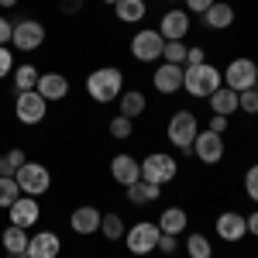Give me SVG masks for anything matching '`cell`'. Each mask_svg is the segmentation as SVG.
<instances>
[{"label": "cell", "instance_id": "cell-4", "mask_svg": "<svg viewBox=\"0 0 258 258\" xmlns=\"http://www.w3.org/2000/svg\"><path fill=\"white\" fill-rule=\"evenodd\" d=\"M159 238H162V231H159V224L155 220H138L135 227H127L124 231V248L131 251V255H152V251H159Z\"/></svg>", "mask_w": 258, "mask_h": 258}, {"label": "cell", "instance_id": "cell-13", "mask_svg": "<svg viewBox=\"0 0 258 258\" xmlns=\"http://www.w3.org/2000/svg\"><path fill=\"white\" fill-rule=\"evenodd\" d=\"M214 227H217V238L227 241V244H238V241L248 234V220H244V214H238V210H224V214L214 220Z\"/></svg>", "mask_w": 258, "mask_h": 258}, {"label": "cell", "instance_id": "cell-12", "mask_svg": "<svg viewBox=\"0 0 258 258\" xmlns=\"http://www.w3.org/2000/svg\"><path fill=\"white\" fill-rule=\"evenodd\" d=\"M224 135H217V131H200L197 141H193V155H197L203 165H217L220 159H224Z\"/></svg>", "mask_w": 258, "mask_h": 258}, {"label": "cell", "instance_id": "cell-8", "mask_svg": "<svg viewBox=\"0 0 258 258\" xmlns=\"http://www.w3.org/2000/svg\"><path fill=\"white\" fill-rule=\"evenodd\" d=\"M45 114H48V100L41 97L38 90H24V93H18V97H14V117H18L24 127L41 124V120H45Z\"/></svg>", "mask_w": 258, "mask_h": 258}, {"label": "cell", "instance_id": "cell-36", "mask_svg": "<svg viewBox=\"0 0 258 258\" xmlns=\"http://www.w3.org/2000/svg\"><path fill=\"white\" fill-rule=\"evenodd\" d=\"M200 62H207V48H200V45H193V48L186 52V66H200Z\"/></svg>", "mask_w": 258, "mask_h": 258}, {"label": "cell", "instance_id": "cell-34", "mask_svg": "<svg viewBox=\"0 0 258 258\" xmlns=\"http://www.w3.org/2000/svg\"><path fill=\"white\" fill-rule=\"evenodd\" d=\"M244 193H248V200L258 203V162L248 165V172H244Z\"/></svg>", "mask_w": 258, "mask_h": 258}, {"label": "cell", "instance_id": "cell-19", "mask_svg": "<svg viewBox=\"0 0 258 258\" xmlns=\"http://www.w3.org/2000/svg\"><path fill=\"white\" fill-rule=\"evenodd\" d=\"M110 176L117 179L120 186H131V182L141 179V162L135 155H127V152H120V155L110 159Z\"/></svg>", "mask_w": 258, "mask_h": 258}, {"label": "cell", "instance_id": "cell-18", "mask_svg": "<svg viewBox=\"0 0 258 258\" xmlns=\"http://www.w3.org/2000/svg\"><path fill=\"white\" fill-rule=\"evenodd\" d=\"M35 90H38L48 103H59V100L69 97V76H62V73H41Z\"/></svg>", "mask_w": 258, "mask_h": 258}, {"label": "cell", "instance_id": "cell-47", "mask_svg": "<svg viewBox=\"0 0 258 258\" xmlns=\"http://www.w3.org/2000/svg\"><path fill=\"white\" fill-rule=\"evenodd\" d=\"M103 4H117V0H103Z\"/></svg>", "mask_w": 258, "mask_h": 258}, {"label": "cell", "instance_id": "cell-23", "mask_svg": "<svg viewBox=\"0 0 258 258\" xmlns=\"http://www.w3.org/2000/svg\"><path fill=\"white\" fill-rule=\"evenodd\" d=\"M114 14L120 24H138L148 14V0H117L114 4Z\"/></svg>", "mask_w": 258, "mask_h": 258}, {"label": "cell", "instance_id": "cell-9", "mask_svg": "<svg viewBox=\"0 0 258 258\" xmlns=\"http://www.w3.org/2000/svg\"><path fill=\"white\" fill-rule=\"evenodd\" d=\"M14 179H18L24 197H41V193H48V186H52V172H48L41 162H24L18 172H14Z\"/></svg>", "mask_w": 258, "mask_h": 258}, {"label": "cell", "instance_id": "cell-20", "mask_svg": "<svg viewBox=\"0 0 258 258\" xmlns=\"http://www.w3.org/2000/svg\"><path fill=\"white\" fill-rule=\"evenodd\" d=\"M200 18H203V24H207L210 31H227V28L234 24V7H231L227 0H214Z\"/></svg>", "mask_w": 258, "mask_h": 258}, {"label": "cell", "instance_id": "cell-27", "mask_svg": "<svg viewBox=\"0 0 258 258\" xmlns=\"http://www.w3.org/2000/svg\"><path fill=\"white\" fill-rule=\"evenodd\" d=\"M38 69L31 66V62H24V66H14V73H11V80H14V90L24 93V90H35L38 86Z\"/></svg>", "mask_w": 258, "mask_h": 258}, {"label": "cell", "instance_id": "cell-37", "mask_svg": "<svg viewBox=\"0 0 258 258\" xmlns=\"http://www.w3.org/2000/svg\"><path fill=\"white\" fill-rule=\"evenodd\" d=\"M176 248H179V241L172 238V234H162V238H159V251H162V255H172Z\"/></svg>", "mask_w": 258, "mask_h": 258}, {"label": "cell", "instance_id": "cell-30", "mask_svg": "<svg viewBox=\"0 0 258 258\" xmlns=\"http://www.w3.org/2000/svg\"><path fill=\"white\" fill-rule=\"evenodd\" d=\"M18 197H21L18 179H14V176H0V210H7Z\"/></svg>", "mask_w": 258, "mask_h": 258}, {"label": "cell", "instance_id": "cell-26", "mask_svg": "<svg viewBox=\"0 0 258 258\" xmlns=\"http://www.w3.org/2000/svg\"><path fill=\"white\" fill-rule=\"evenodd\" d=\"M117 103H120V117H141L145 114V107H148V100H145V93L141 90H124L117 97Z\"/></svg>", "mask_w": 258, "mask_h": 258}, {"label": "cell", "instance_id": "cell-39", "mask_svg": "<svg viewBox=\"0 0 258 258\" xmlns=\"http://www.w3.org/2000/svg\"><path fill=\"white\" fill-rule=\"evenodd\" d=\"M11 31H14V21H7L0 14V45H11Z\"/></svg>", "mask_w": 258, "mask_h": 258}, {"label": "cell", "instance_id": "cell-24", "mask_svg": "<svg viewBox=\"0 0 258 258\" xmlns=\"http://www.w3.org/2000/svg\"><path fill=\"white\" fill-rule=\"evenodd\" d=\"M210 110L214 114H220V117H231V114H238V93L234 90H227V86H220V90H214L210 93Z\"/></svg>", "mask_w": 258, "mask_h": 258}, {"label": "cell", "instance_id": "cell-1", "mask_svg": "<svg viewBox=\"0 0 258 258\" xmlns=\"http://www.w3.org/2000/svg\"><path fill=\"white\" fill-rule=\"evenodd\" d=\"M86 93L97 103H117V97L124 93V73L117 66H100L86 76Z\"/></svg>", "mask_w": 258, "mask_h": 258}, {"label": "cell", "instance_id": "cell-43", "mask_svg": "<svg viewBox=\"0 0 258 258\" xmlns=\"http://www.w3.org/2000/svg\"><path fill=\"white\" fill-rule=\"evenodd\" d=\"M59 7H62V14H76V11H83V0H62Z\"/></svg>", "mask_w": 258, "mask_h": 258}, {"label": "cell", "instance_id": "cell-35", "mask_svg": "<svg viewBox=\"0 0 258 258\" xmlns=\"http://www.w3.org/2000/svg\"><path fill=\"white\" fill-rule=\"evenodd\" d=\"M11 73H14V48L0 45V80H4V76H11Z\"/></svg>", "mask_w": 258, "mask_h": 258}, {"label": "cell", "instance_id": "cell-28", "mask_svg": "<svg viewBox=\"0 0 258 258\" xmlns=\"http://www.w3.org/2000/svg\"><path fill=\"white\" fill-rule=\"evenodd\" d=\"M124 220H120V214H103L100 217V234L107 241H124Z\"/></svg>", "mask_w": 258, "mask_h": 258}, {"label": "cell", "instance_id": "cell-5", "mask_svg": "<svg viewBox=\"0 0 258 258\" xmlns=\"http://www.w3.org/2000/svg\"><path fill=\"white\" fill-rule=\"evenodd\" d=\"M179 176V162L169 152H152L141 159V179L145 182H155V186H169Z\"/></svg>", "mask_w": 258, "mask_h": 258}, {"label": "cell", "instance_id": "cell-40", "mask_svg": "<svg viewBox=\"0 0 258 258\" xmlns=\"http://www.w3.org/2000/svg\"><path fill=\"white\" fill-rule=\"evenodd\" d=\"M207 131H217V135H224V131H227V117L214 114V117H210V124H207Z\"/></svg>", "mask_w": 258, "mask_h": 258}, {"label": "cell", "instance_id": "cell-45", "mask_svg": "<svg viewBox=\"0 0 258 258\" xmlns=\"http://www.w3.org/2000/svg\"><path fill=\"white\" fill-rule=\"evenodd\" d=\"M0 7H18V0H0Z\"/></svg>", "mask_w": 258, "mask_h": 258}, {"label": "cell", "instance_id": "cell-10", "mask_svg": "<svg viewBox=\"0 0 258 258\" xmlns=\"http://www.w3.org/2000/svg\"><path fill=\"white\" fill-rule=\"evenodd\" d=\"M162 48H165V38L159 35V28H141L131 38V55L138 62H159Z\"/></svg>", "mask_w": 258, "mask_h": 258}, {"label": "cell", "instance_id": "cell-6", "mask_svg": "<svg viewBox=\"0 0 258 258\" xmlns=\"http://www.w3.org/2000/svg\"><path fill=\"white\" fill-rule=\"evenodd\" d=\"M45 38H48V31H45V24L35 18H21L14 21V31H11V45L18 48V52H38L41 45H45Z\"/></svg>", "mask_w": 258, "mask_h": 258}, {"label": "cell", "instance_id": "cell-22", "mask_svg": "<svg viewBox=\"0 0 258 258\" xmlns=\"http://www.w3.org/2000/svg\"><path fill=\"white\" fill-rule=\"evenodd\" d=\"M124 189H127V203H135V207H148V203H155V200L162 197V186L145 182V179L131 182V186H124Z\"/></svg>", "mask_w": 258, "mask_h": 258}, {"label": "cell", "instance_id": "cell-44", "mask_svg": "<svg viewBox=\"0 0 258 258\" xmlns=\"http://www.w3.org/2000/svg\"><path fill=\"white\" fill-rule=\"evenodd\" d=\"M244 220H248V234H251V238H258V210H251Z\"/></svg>", "mask_w": 258, "mask_h": 258}, {"label": "cell", "instance_id": "cell-32", "mask_svg": "<svg viewBox=\"0 0 258 258\" xmlns=\"http://www.w3.org/2000/svg\"><path fill=\"white\" fill-rule=\"evenodd\" d=\"M131 131H135V127H131V117H114L110 120V138H117V141H127L131 138Z\"/></svg>", "mask_w": 258, "mask_h": 258}, {"label": "cell", "instance_id": "cell-25", "mask_svg": "<svg viewBox=\"0 0 258 258\" xmlns=\"http://www.w3.org/2000/svg\"><path fill=\"white\" fill-rule=\"evenodd\" d=\"M28 238H31V234H28L24 227L7 224V227H4V234H0V244H4V251H7V255H24V251H28Z\"/></svg>", "mask_w": 258, "mask_h": 258}, {"label": "cell", "instance_id": "cell-14", "mask_svg": "<svg viewBox=\"0 0 258 258\" xmlns=\"http://www.w3.org/2000/svg\"><path fill=\"white\" fill-rule=\"evenodd\" d=\"M182 66H172V62H162L159 69L152 73V86L159 90L162 97H172V93H179L182 90Z\"/></svg>", "mask_w": 258, "mask_h": 258}, {"label": "cell", "instance_id": "cell-21", "mask_svg": "<svg viewBox=\"0 0 258 258\" xmlns=\"http://www.w3.org/2000/svg\"><path fill=\"white\" fill-rule=\"evenodd\" d=\"M155 224H159L162 234H172V238H179V234L186 231L189 217H186V210H182V207H165V210L159 214V220H155Z\"/></svg>", "mask_w": 258, "mask_h": 258}, {"label": "cell", "instance_id": "cell-33", "mask_svg": "<svg viewBox=\"0 0 258 258\" xmlns=\"http://www.w3.org/2000/svg\"><path fill=\"white\" fill-rule=\"evenodd\" d=\"M238 110H244V114H258V90H244V93H238Z\"/></svg>", "mask_w": 258, "mask_h": 258}, {"label": "cell", "instance_id": "cell-38", "mask_svg": "<svg viewBox=\"0 0 258 258\" xmlns=\"http://www.w3.org/2000/svg\"><path fill=\"white\" fill-rule=\"evenodd\" d=\"M210 4H214V0H186V14H189V18H193V14H203Z\"/></svg>", "mask_w": 258, "mask_h": 258}, {"label": "cell", "instance_id": "cell-46", "mask_svg": "<svg viewBox=\"0 0 258 258\" xmlns=\"http://www.w3.org/2000/svg\"><path fill=\"white\" fill-rule=\"evenodd\" d=\"M11 258H31V255H28V251H24V255H11Z\"/></svg>", "mask_w": 258, "mask_h": 258}, {"label": "cell", "instance_id": "cell-2", "mask_svg": "<svg viewBox=\"0 0 258 258\" xmlns=\"http://www.w3.org/2000/svg\"><path fill=\"white\" fill-rule=\"evenodd\" d=\"M182 90L189 93L193 100H207L214 90L224 86V73L210 62H200V66H182Z\"/></svg>", "mask_w": 258, "mask_h": 258}, {"label": "cell", "instance_id": "cell-3", "mask_svg": "<svg viewBox=\"0 0 258 258\" xmlns=\"http://www.w3.org/2000/svg\"><path fill=\"white\" fill-rule=\"evenodd\" d=\"M197 135H200V120H197L193 110H176V114L169 117V124H165V138L172 141L182 155H193Z\"/></svg>", "mask_w": 258, "mask_h": 258}, {"label": "cell", "instance_id": "cell-15", "mask_svg": "<svg viewBox=\"0 0 258 258\" xmlns=\"http://www.w3.org/2000/svg\"><path fill=\"white\" fill-rule=\"evenodd\" d=\"M100 214L97 207H90V203H83L76 207L73 214H69V227H73V234H80V238H90V234H97L100 231Z\"/></svg>", "mask_w": 258, "mask_h": 258}, {"label": "cell", "instance_id": "cell-48", "mask_svg": "<svg viewBox=\"0 0 258 258\" xmlns=\"http://www.w3.org/2000/svg\"><path fill=\"white\" fill-rule=\"evenodd\" d=\"M255 90H258V83H255Z\"/></svg>", "mask_w": 258, "mask_h": 258}, {"label": "cell", "instance_id": "cell-29", "mask_svg": "<svg viewBox=\"0 0 258 258\" xmlns=\"http://www.w3.org/2000/svg\"><path fill=\"white\" fill-rule=\"evenodd\" d=\"M186 255L189 258H214V241L207 234H189L186 238Z\"/></svg>", "mask_w": 258, "mask_h": 258}, {"label": "cell", "instance_id": "cell-17", "mask_svg": "<svg viewBox=\"0 0 258 258\" xmlns=\"http://www.w3.org/2000/svg\"><path fill=\"white\" fill-rule=\"evenodd\" d=\"M62 251V238L55 231H38L28 238V255L31 258H59Z\"/></svg>", "mask_w": 258, "mask_h": 258}, {"label": "cell", "instance_id": "cell-16", "mask_svg": "<svg viewBox=\"0 0 258 258\" xmlns=\"http://www.w3.org/2000/svg\"><path fill=\"white\" fill-rule=\"evenodd\" d=\"M189 14L186 11H165L162 14V21H159V35L165 41H182L186 35H189Z\"/></svg>", "mask_w": 258, "mask_h": 258}, {"label": "cell", "instance_id": "cell-11", "mask_svg": "<svg viewBox=\"0 0 258 258\" xmlns=\"http://www.w3.org/2000/svg\"><path fill=\"white\" fill-rule=\"evenodd\" d=\"M7 217L14 227H24V231H31L35 224L41 220V207H38V197H24L21 193L11 207H7Z\"/></svg>", "mask_w": 258, "mask_h": 258}, {"label": "cell", "instance_id": "cell-41", "mask_svg": "<svg viewBox=\"0 0 258 258\" xmlns=\"http://www.w3.org/2000/svg\"><path fill=\"white\" fill-rule=\"evenodd\" d=\"M14 172H18V165L7 159V155H0V176H14Z\"/></svg>", "mask_w": 258, "mask_h": 258}, {"label": "cell", "instance_id": "cell-42", "mask_svg": "<svg viewBox=\"0 0 258 258\" xmlns=\"http://www.w3.org/2000/svg\"><path fill=\"white\" fill-rule=\"evenodd\" d=\"M7 159H11V162H14V165L21 169V165L28 162V155H24V148H11V152H7Z\"/></svg>", "mask_w": 258, "mask_h": 258}, {"label": "cell", "instance_id": "cell-31", "mask_svg": "<svg viewBox=\"0 0 258 258\" xmlns=\"http://www.w3.org/2000/svg\"><path fill=\"white\" fill-rule=\"evenodd\" d=\"M186 52H189V45H186V41H165V48H162V62L186 66Z\"/></svg>", "mask_w": 258, "mask_h": 258}, {"label": "cell", "instance_id": "cell-7", "mask_svg": "<svg viewBox=\"0 0 258 258\" xmlns=\"http://www.w3.org/2000/svg\"><path fill=\"white\" fill-rule=\"evenodd\" d=\"M258 83V62L241 55V59H231L227 69H224V86L234 90V93H244V90H255Z\"/></svg>", "mask_w": 258, "mask_h": 258}]
</instances>
